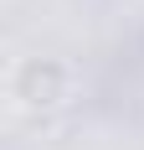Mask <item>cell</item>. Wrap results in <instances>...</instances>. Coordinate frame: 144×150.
<instances>
[{
    "instance_id": "1",
    "label": "cell",
    "mask_w": 144,
    "mask_h": 150,
    "mask_svg": "<svg viewBox=\"0 0 144 150\" xmlns=\"http://www.w3.org/2000/svg\"><path fill=\"white\" fill-rule=\"evenodd\" d=\"M77 98V67L57 52H26L5 67V104L21 119H52Z\"/></svg>"
}]
</instances>
